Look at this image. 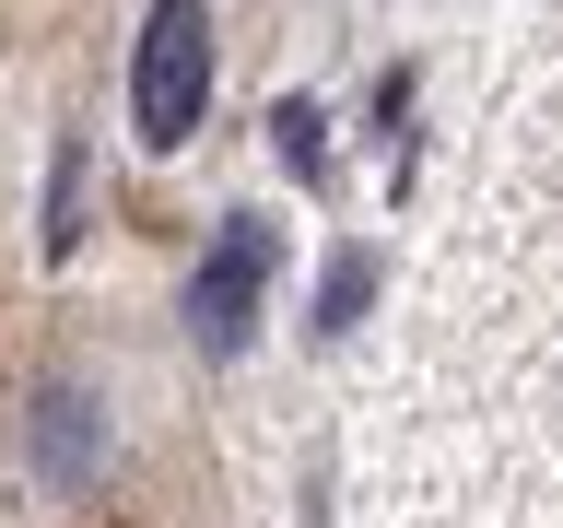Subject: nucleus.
<instances>
[{"label":"nucleus","mask_w":563,"mask_h":528,"mask_svg":"<svg viewBox=\"0 0 563 528\" xmlns=\"http://www.w3.org/2000/svg\"><path fill=\"white\" fill-rule=\"evenodd\" d=\"M211 70H223V0H141V35H130L141 153H188V130L211 118Z\"/></svg>","instance_id":"1"},{"label":"nucleus","mask_w":563,"mask_h":528,"mask_svg":"<svg viewBox=\"0 0 563 528\" xmlns=\"http://www.w3.org/2000/svg\"><path fill=\"white\" fill-rule=\"evenodd\" d=\"M271 258H282L271 223H223V235H211V258L188 271V329H200L211 352L246 341V317H258V294H271Z\"/></svg>","instance_id":"2"},{"label":"nucleus","mask_w":563,"mask_h":528,"mask_svg":"<svg viewBox=\"0 0 563 528\" xmlns=\"http://www.w3.org/2000/svg\"><path fill=\"white\" fill-rule=\"evenodd\" d=\"M35 470H47V482L59 493H95V470H106V411L95 399H82V387H35Z\"/></svg>","instance_id":"3"}]
</instances>
